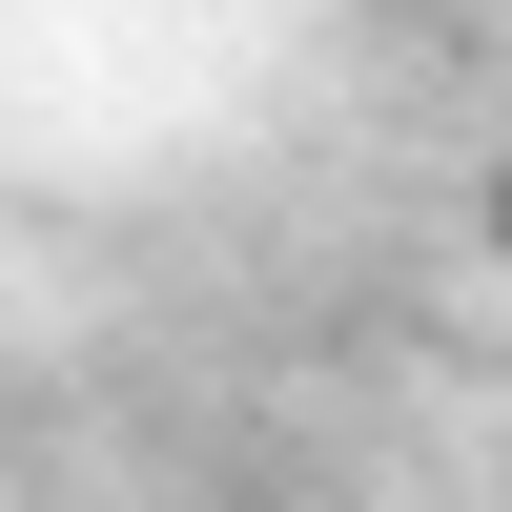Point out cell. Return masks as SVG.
Listing matches in <instances>:
<instances>
[{
    "label": "cell",
    "instance_id": "obj_1",
    "mask_svg": "<svg viewBox=\"0 0 512 512\" xmlns=\"http://www.w3.org/2000/svg\"><path fill=\"white\" fill-rule=\"evenodd\" d=\"M472 205H492V246H512V144H492V185H472Z\"/></svg>",
    "mask_w": 512,
    "mask_h": 512
}]
</instances>
